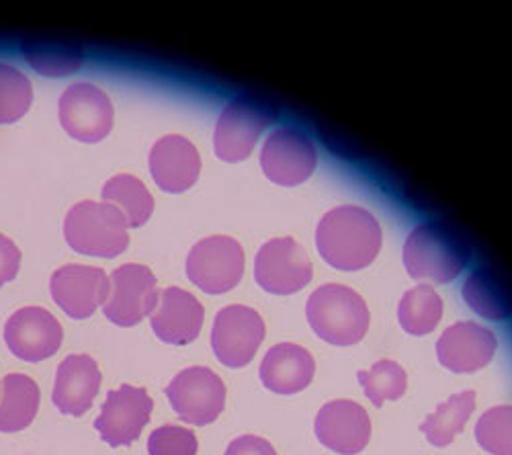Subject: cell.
<instances>
[{"mask_svg": "<svg viewBox=\"0 0 512 455\" xmlns=\"http://www.w3.org/2000/svg\"><path fill=\"white\" fill-rule=\"evenodd\" d=\"M322 259L340 271L369 267L381 251V228L371 212L359 205H343L328 212L316 230Z\"/></svg>", "mask_w": 512, "mask_h": 455, "instance_id": "obj_1", "label": "cell"}, {"mask_svg": "<svg viewBox=\"0 0 512 455\" xmlns=\"http://www.w3.org/2000/svg\"><path fill=\"white\" fill-rule=\"evenodd\" d=\"M472 251L449 224L422 222L406 238L404 265L412 279L449 283L467 267Z\"/></svg>", "mask_w": 512, "mask_h": 455, "instance_id": "obj_2", "label": "cell"}, {"mask_svg": "<svg viewBox=\"0 0 512 455\" xmlns=\"http://www.w3.org/2000/svg\"><path fill=\"white\" fill-rule=\"evenodd\" d=\"M306 316L314 333L336 347L361 343L371 320L365 300L340 283L318 287L308 300Z\"/></svg>", "mask_w": 512, "mask_h": 455, "instance_id": "obj_3", "label": "cell"}, {"mask_svg": "<svg viewBox=\"0 0 512 455\" xmlns=\"http://www.w3.org/2000/svg\"><path fill=\"white\" fill-rule=\"evenodd\" d=\"M127 220L111 203L80 201L64 220V236L72 251L89 257L113 259L121 255L130 236Z\"/></svg>", "mask_w": 512, "mask_h": 455, "instance_id": "obj_4", "label": "cell"}, {"mask_svg": "<svg viewBox=\"0 0 512 455\" xmlns=\"http://www.w3.org/2000/svg\"><path fill=\"white\" fill-rule=\"evenodd\" d=\"M277 105L252 93L232 99L222 111L213 148L224 162H242L250 156L259 136L277 119Z\"/></svg>", "mask_w": 512, "mask_h": 455, "instance_id": "obj_5", "label": "cell"}, {"mask_svg": "<svg viewBox=\"0 0 512 455\" xmlns=\"http://www.w3.org/2000/svg\"><path fill=\"white\" fill-rule=\"evenodd\" d=\"M166 398L181 421L205 427L224 412L226 384L209 367H187L168 384Z\"/></svg>", "mask_w": 512, "mask_h": 455, "instance_id": "obj_6", "label": "cell"}, {"mask_svg": "<svg viewBox=\"0 0 512 455\" xmlns=\"http://www.w3.org/2000/svg\"><path fill=\"white\" fill-rule=\"evenodd\" d=\"M187 275L205 294H226L244 275V251L230 236L199 240L187 257Z\"/></svg>", "mask_w": 512, "mask_h": 455, "instance_id": "obj_7", "label": "cell"}, {"mask_svg": "<svg viewBox=\"0 0 512 455\" xmlns=\"http://www.w3.org/2000/svg\"><path fill=\"white\" fill-rule=\"evenodd\" d=\"M109 285L103 312L117 326H136L158 306L156 277L146 265H121L109 277Z\"/></svg>", "mask_w": 512, "mask_h": 455, "instance_id": "obj_8", "label": "cell"}, {"mask_svg": "<svg viewBox=\"0 0 512 455\" xmlns=\"http://www.w3.org/2000/svg\"><path fill=\"white\" fill-rule=\"evenodd\" d=\"M314 269L302 244L293 238H273L261 246L254 261V277L265 292L289 296L312 281Z\"/></svg>", "mask_w": 512, "mask_h": 455, "instance_id": "obj_9", "label": "cell"}, {"mask_svg": "<svg viewBox=\"0 0 512 455\" xmlns=\"http://www.w3.org/2000/svg\"><path fill=\"white\" fill-rule=\"evenodd\" d=\"M265 322L248 306H226L218 312L211 330V347L226 367H244L265 341Z\"/></svg>", "mask_w": 512, "mask_h": 455, "instance_id": "obj_10", "label": "cell"}, {"mask_svg": "<svg viewBox=\"0 0 512 455\" xmlns=\"http://www.w3.org/2000/svg\"><path fill=\"white\" fill-rule=\"evenodd\" d=\"M60 123L66 134L78 142H101L113 128L111 99L101 89L78 82L60 97Z\"/></svg>", "mask_w": 512, "mask_h": 455, "instance_id": "obj_11", "label": "cell"}, {"mask_svg": "<svg viewBox=\"0 0 512 455\" xmlns=\"http://www.w3.org/2000/svg\"><path fill=\"white\" fill-rule=\"evenodd\" d=\"M318 154L310 136L295 128L275 130L261 152V167L265 175L283 187H293L308 181L316 171Z\"/></svg>", "mask_w": 512, "mask_h": 455, "instance_id": "obj_12", "label": "cell"}, {"mask_svg": "<svg viewBox=\"0 0 512 455\" xmlns=\"http://www.w3.org/2000/svg\"><path fill=\"white\" fill-rule=\"evenodd\" d=\"M154 400L144 388L125 384L107 394L95 429L111 447L132 445L150 421Z\"/></svg>", "mask_w": 512, "mask_h": 455, "instance_id": "obj_13", "label": "cell"}, {"mask_svg": "<svg viewBox=\"0 0 512 455\" xmlns=\"http://www.w3.org/2000/svg\"><path fill=\"white\" fill-rule=\"evenodd\" d=\"M64 330L58 318L37 306L17 310L5 326V341L13 355L37 363L50 359L62 347Z\"/></svg>", "mask_w": 512, "mask_h": 455, "instance_id": "obj_14", "label": "cell"}, {"mask_svg": "<svg viewBox=\"0 0 512 455\" xmlns=\"http://www.w3.org/2000/svg\"><path fill=\"white\" fill-rule=\"evenodd\" d=\"M109 277L99 267L64 265L50 281L54 302L74 320L91 318L109 298Z\"/></svg>", "mask_w": 512, "mask_h": 455, "instance_id": "obj_15", "label": "cell"}, {"mask_svg": "<svg viewBox=\"0 0 512 455\" xmlns=\"http://www.w3.org/2000/svg\"><path fill=\"white\" fill-rule=\"evenodd\" d=\"M318 441L334 453L355 455L371 439L367 410L353 400H332L324 404L314 425Z\"/></svg>", "mask_w": 512, "mask_h": 455, "instance_id": "obj_16", "label": "cell"}, {"mask_svg": "<svg viewBox=\"0 0 512 455\" xmlns=\"http://www.w3.org/2000/svg\"><path fill=\"white\" fill-rule=\"evenodd\" d=\"M496 347L498 341L490 328L476 322H457L439 339L437 357L455 374H474L492 361Z\"/></svg>", "mask_w": 512, "mask_h": 455, "instance_id": "obj_17", "label": "cell"}, {"mask_svg": "<svg viewBox=\"0 0 512 455\" xmlns=\"http://www.w3.org/2000/svg\"><path fill=\"white\" fill-rule=\"evenodd\" d=\"M150 173L162 191L183 193L199 179L201 156L185 136L170 134L152 146Z\"/></svg>", "mask_w": 512, "mask_h": 455, "instance_id": "obj_18", "label": "cell"}, {"mask_svg": "<svg viewBox=\"0 0 512 455\" xmlns=\"http://www.w3.org/2000/svg\"><path fill=\"white\" fill-rule=\"evenodd\" d=\"M203 320L205 310L193 294L181 287H166L152 312V330L168 345H189L199 337Z\"/></svg>", "mask_w": 512, "mask_h": 455, "instance_id": "obj_19", "label": "cell"}, {"mask_svg": "<svg viewBox=\"0 0 512 455\" xmlns=\"http://www.w3.org/2000/svg\"><path fill=\"white\" fill-rule=\"evenodd\" d=\"M103 376L99 365L89 355H68L56 374L52 400L62 415L82 417L89 412L99 390Z\"/></svg>", "mask_w": 512, "mask_h": 455, "instance_id": "obj_20", "label": "cell"}, {"mask_svg": "<svg viewBox=\"0 0 512 455\" xmlns=\"http://www.w3.org/2000/svg\"><path fill=\"white\" fill-rule=\"evenodd\" d=\"M316 374L310 351L293 343H281L267 351L261 363V380L275 394H297L306 390Z\"/></svg>", "mask_w": 512, "mask_h": 455, "instance_id": "obj_21", "label": "cell"}, {"mask_svg": "<svg viewBox=\"0 0 512 455\" xmlns=\"http://www.w3.org/2000/svg\"><path fill=\"white\" fill-rule=\"evenodd\" d=\"M463 300L486 320H506L512 316V289L490 267H478L463 283Z\"/></svg>", "mask_w": 512, "mask_h": 455, "instance_id": "obj_22", "label": "cell"}, {"mask_svg": "<svg viewBox=\"0 0 512 455\" xmlns=\"http://www.w3.org/2000/svg\"><path fill=\"white\" fill-rule=\"evenodd\" d=\"M21 50L33 70L52 78L68 76L84 62V52L78 44L48 35L25 37L21 41Z\"/></svg>", "mask_w": 512, "mask_h": 455, "instance_id": "obj_23", "label": "cell"}, {"mask_svg": "<svg viewBox=\"0 0 512 455\" xmlns=\"http://www.w3.org/2000/svg\"><path fill=\"white\" fill-rule=\"evenodd\" d=\"M39 386L25 374H9L0 384V433L27 429L37 417Z\"/></svg>", "mask_w": 512, "mask_h": 455, "instance_id": "obj_24", "label": "cell"}, {"mask_svg": "<svg viewBox=\"0 0 512 455\" xmlns=\"http://www.w3.org/2000/svg\"><path fill=\"white\" fill-rule=\"evenodd\" d=\"M476 410V392L467 390L461 394H453L447 402L439 404L433 415L426 417L420 425V431L435 447L449 445L457 433L465 429V423Z\"/></svg>", "mask_w": 512, "mask_h": 455, "instance_id": "obj_25", "label": "cell"}, {"mask_svg": "<svg viewBox=\"0 0 512 455\" xmlns=\"http://www.w3.org/2000/svg\"><path fill=\"white\" fill-rule=\"evenodd\" d=\"M103 203L115 205L130 228L144 226L154 212L152 193L132 175H115L109 179L103 187Z\"/></svg>", "mask_w": 512, "mask_h": 455, "instance_id": "obj_26", "label": "cell"}, {"mask_svg": "<svg viewBox=\"0 0 512 455\" xmlns=\"http://www.w3.org/2000/svg\"><path fill=\"white\" fill-rule=\"evenodd\" d=\"M443 318V300L431 285H418L412 287L410 292L404 294L398 320L408 335L422 337L429 335L439 326Z\"/></svg>", "mask_w": 512, "mask_h": 455, "instance_id": "obj_27", "label": "cell"}, {"mask_svg": "<svg viewBox=\"0 0 512 455\" xmlns=\"http://www.w3.org/2000/svg\"><path fill=\"white\" fill-rule=\"evenodd\" d=\"M365 396L379 408L383 402L398 400L406 394L408 378L402 365H398L392 359H381L371 369L359 371L357 374Z\"/></svg>", "mask_w": 512, "mask_h": 455, "instance_id": "obj_28", "label": "cell"}, {"mask_svg": "<svg viewBox=\"0 0 512 455\" xmlns=\"http://www.w3.org/2000/svg\"><path fill=\"white\" fill-rule=\"evenodd\" d=\"M33 101L29 78L15 66L0 64V123L21 119Z\"/></svg>", "mask_w": 512, "mask_h": 455, "instance_id": "obj_29", "label": "cell"}, {"mask_svg": "<svg viewBox=\"0 0 512 455\" xmlns=\"http://www.w3.org/2000/svg\"><path fill=\"white\" fill-rule=\"evenodd\" d=\"M476 441L492 455H512V406L486 410L476 425Z\"/></svg>", "mask_w": 512, "mask_h": 455, "instance_id": "obj_30", "label": "cell"}, {"mask_svg": "<svg viewBox=\"0 0 512 455\" xmlns=\"http://www.w3.org/2000/svg\"><path fill=\"white\" fill-rule=\"evenodd\" d=\"M199 443L191 429L164 425L150 433L148 453L150 455H197Z\"/></svg>", "mask_w": 512, "mask_h": 455, "instance_id": "obj_31", "label": "cell"}, {"mask_svg": "<svg viewBox=\"0 0 512 455\" xmlns=\"http://www.w3.org/2000/svg\"><path fill=\"white\" fill-rule=\"evenodd\" d=\"M19 267H21V251L17 248V244L9 236L0 234V285L13 281L19 273Z\"/></svg>", "mask_w": 512, "mask_h": 455, "instance_id": "obj_32", "label": "cell"}, {"mask_svg": "<svg viewBox=\"0 0 512 455\" xmlns=\"http://www.w3.org/2000/svg\"><path fill=\"white\" fill-rule=\"evenodd\" d=\"M224 455H277L273 445L263 439V437H254V435H244L234 439Z\"/></svg>", "mask_w": 512, "mask_h": 455, "instance_id": "obj_33", "label": "cell"}]
</instances>
